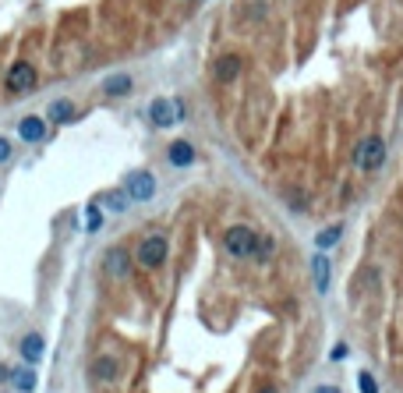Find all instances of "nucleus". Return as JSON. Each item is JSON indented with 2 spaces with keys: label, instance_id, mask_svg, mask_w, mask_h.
Masks as SVG:
<instances>
[{
  "label": "nucleus",
  "instance_id": "obj_24",
  "mask_svg": "<svg viewBox=\"0 0 403 393\" xmlns=\"http://www.w3.org/2000/svg\"><path fill=\"white\" fill-rule=\"evenodd\" d=\"M259 393H280V390H272V386H269V390H259Z\"/></svg>",
  "mask_w": 403,
  "mask_h": 393
},
{
  "label": "nucleus",
  "instance_id": "obj_21",
  "mask_svg": "<svg viewBox=\"0 0 403 393\" xmlns=\"http://www.w3.org/2000/svg\"><path fill=\"white\" fill-rule=\"evenodd\" d=\"M357 383H361V393H379V386H375V379H371L368 372H361V376H357Z\"/></svg>",
  "mask_w": 403,
  "mask_h": 393
},
{
  "label": "nucleus",
  "instance_id": "obj_8",
  "mask_svg": "<svg viewBox=\"0 0 403 393\" xmlns=\"http://www.w3.org/2000/svg\"><path fill=\"white\" fill-rule=\"evenodd\" d=\"M18 351H21V358H25V365H39L43 354H46V344H43L39 333H28V337L18 344Z\"/></svg>",
  "mask_w": 403,
  "mask_h": 393
},
{
  "label": "nucleus",
  "instance_id": "obj_2",
  "mask_svg": "<svg viewBox=\"0 0 403 393\" xmlns=\"http://www.w3.org/2000/svg\"><path fill=\"white\" fill-rule=\"evenodd\" d=\"M255 237H259V234H255L252 227H230L227 237H223V245H227V252H230L234 259H252Z\"/></svg>",
  "mask_w": 403,
  "mask_h": 393
},
{
  "label": "nucleus",
  "instance_id": "obj_3",
  "mask_svg": "<svg viewBox=\"0 0 403 393\" xmlns=\"http://www.w3.org/2000/svg\"><path fill=\"white\" fill-rule=\"evenodd\" d=\"M124 192H128L131 202H149L152 195H156V177L145 174V170H135V174H128V181H124Z\"/></svg>",
  "mask_w": 403,
  "mask_h": 393
},
{
  "label": "nucleus",
  "instance_id": "obj_14",
  "mask_svg": "<svg viewBox=\"0 0 403 393\" xmlns=\"http://www.w3.org/2000/svg\"><path fill=\"white\" fill-rule=\"evenodd\" d=\"M92 376H96L100 383H113L117 379V361L113 358H96V361H92Z\"/></svg>",
  "mask_w": 403,
  "mask_h": 393
},
{
  "label": "nucleus",
  "instance_id": "obj_19",
  "mask_svg": "<svg viewBox=\"0 0 403 393\" xmlns=\"http://www.w3.org/2000/svg\"><path fill=\"white\" fill-rule=\"evenodd\" d=\"M269 255H272V237H255L252 259H255V262H269Z\"/></svg>",
  "mask_w": 403,
  "mask_h": 393
},
{
  "label": "nucleus",
  "instance_id": "obj_22",
  "mask_svg": "<svg viewBox=\"0 0 403 393\" xmlns=\"http://www.w3.org/2000/svg\"><path fill=\"white\" fill-rule=\"evenodd\" d=\"M8 160H11V142L0 138V163H8Z\"/></svg>",
  "mask_w": 403,
  "mask_h": 393
},
{
  "label": "nucleus",
  "instance_id": "obj_5",
  "mask_svg": "<svg viewBox=\"0 0 403 393\" xmlns=\"http://www.w3.org/2000/svg\"><path fill=\"white\" fill-rule=\"evenodd\" d=\"M32 85H36V68L25 64V60H18V64L8 71V93L21 96V93H28Z\"/></svg>",
  "mask_w": 403,
  "mask_h": 393
},
{
  "label": "nucleus",
  "instance_id": "obj_4",
  "mask_svg": "<svg viewBox=\"0 0 403 393\" xmlns=\"http://www.w3.org/2000/svg\"><path fill=\"white\" fill-rule=\"evenodd\" d=\"M149 117H152V125H156V128H170L177 117H184V103H174V100H152Z\"/></svg>",
  "mask_w": 403,
  "mask_h": 393
},
{
  "label": "nucleus",
  "instance_id": "obj_9",
  "mask_svg": "<svg viewBox=\"0 0 403 393\" xmlns=\"http://www.w3.org/2000/svg\"><path fill=\"white\" fill-rule=\"evenodd\" d=\"M18 135H21L25 142H43V138H46V125H43V117H21Z\"/></svg>",
  "mask_w": 403,
  "mask_h": 393
},
{
  "label": "nucleus",
  "instance_id": "obj_12",
  "mask_svg": "<svg viewBox=\"0 0 403 393\" xmlns=\"http://www.w3.org/2000/svg\"><path fill=\"white\" fill-rule=\"evenodd\" d=\"M8 383H11L18 393H32V390H36V372H32V365H21V369H15V372L8 376Z\"/></svg>",
  "mask_w": 403,
  "mask_h": 393
},
{
  "label": "nucleus",
  "instance_id": "obj_7",
  "mask_svg": "<svg viewBox=\"0 0 403 393\" xmlns=\"http://www.w3.org/2000/svg\"><path fill=\"white\" fill-rule=\"evenodd\" d=\"M103 269H106L113 280H128V277H131V259H128V252L110 248L106 259H103Z\"/></svg>",
  "mask_w": 403,
  "mask_h": 393
},
{
  "label": "nucleus",
  "instance_id": "obj_1",
  "mask_svg": "<svg viewBox=\"0 0 403 393\" xmlns=\"http://www.w3.org/2000/svg\"><path fill=\"white\" fill-rule=\"evenodd\" d=\"M386 163V142L382 138H364L357 149H354V167L371 174V170H379Z\"/></svg>",
  "mask_w": 403,
  "mask_h": 393
},
{
  "label": "nucleus",
  "instance_id": "obj_13",
  "mask_svg": "<svg viewBox=\"0 0 403 393\" xmlns=\"http://www.w3.org/2000/svg\"><path fill=\"white\" fill-rule=\"evenodd\" d=\"M312 273H315V291H329V280H332V266H329V259L326 255H315L312 259Z\"/></svg>",
  "mask_w": 403,
  "mask_h": 393
},
{
  "label": "nucleus",
  "instance_id": "obj_15",
  "mask_svg": "<svg viewBox=\"0 0 403 393\" xmlns=\"http://www.w3.org/2000/svg\"><path fill=\"white\" fill-rule=\"evenodd\" d=\"M103 93H106V96H128V93H131V78H128V75H110V78L103 82Z\"/></svg>",
  "mask_w": 403,
  "mask_h": 393
},
{
  "label": "nucleus",
  "instance_id": "obj_11",
  "mask_svg": "<svg viewBox=\"0 0 403 393\" xmlns=\"http://www.w3.org/2000/svg\"><path fill=\"white\" fill-rule=\"evenodd\" d=\"M46 117H50V120H57V125H71V120L78 117V110H75V103H71V100H53V103H50V110H46Z\"/></svg>",
  "mask_w": 403,
  "mask_h": 393
},
{
  "label": "nucleus",
  "instance_id": "obj_18",
  "mask_svg": "<svg viewBox=\"0 0 403 393\" xmlns=\"http://www.w3.org/2000/svg\"><path fill=\"white\" fill-rule=\"evenodd\" d=\"M339 237H344V227H329V230H319L315 245H319V248H332V245H336Z\"/></svg>",
  "mask_w": 403,
  "mask_h": 393
},
{
  "label": "nucleus",
  "instance_id": "obj_20",
  "mask_svg": "<svg viewBox=\"0 0 403 393\" xmlns=\"http://www.w3.org/2000/svg\"><path fill=\"white\" fill-rule=\"evenodd\" d=\"M103 202L113 209V213H120V209H128V202H131V199H128V192H106V195H103Z\"/></svg>",
  "mask_w": 403,
  "mask_h": 393
},
{
  "label": "nucleus",
  "instance_id": "obj_6",
  "mask_svg": "<svg viewBox=\"0 0 403 393\" xmlns=\"http://www.w3.org/2000/svg\"><path fill=\"white\" fill-rule=\"evenodd\" d=\"M163 259H167V237H156V234H152V237H145L142 245H138V262H142V266L156 269Z\"/></svg>",
  "mask_w": 403,
  "mask_h": 393
},
{
  "label": "nucleus",
  "instance_id": "obj_10",
  "mask_svg": "<svg viewBox=\"0 0 403 393\" xmlns=\"http://www.w3.org/2000/svg\"><path fill=\"white\" fill-rule=\"evenodd\" d=\"M212 75L220 78V82H234L241 75V57H234V53L220 57V60H216V68H212Z\"/></svg>",
  "mask_w": 403,
  "mask_h": 393
},
{
  "label": "nucleus",
  "instance_id": "obj_23",
  "mask_svg": "<svg viewBox=\"0 0 403 393\" xmlns=\"http://www.w3.org/2000/svg\"><path fill=\"white\" fill-rule=\"evenodd\" d=\"M315 393H339V390H336V386H319Z\"/></svg>",
  "mask_w": 403,
  "mask_h": 393
},
{
  "label": "nucleus",
  "instance_id": "obj_17",
  "mask_svg": "<svg viewBox=\"0 0 403 393\" xmlns=\"http://www.w3.org/2000/svg\"><path fill=\"white\" fill-rule=\"evenodd\" d=\"M100 227H103V209H100L96 202H88V205H85V230L96 234Z\"/></svg>",
  "mask_w": 403,
  "mask_h": 393
},
{
  "label": "nucleus",
  "instance_id": "obj_16",
  "mask_svg": "<svg viewBox=\"0 0 403 393\" xmlns=\"http://www.w3.org/2000/svg\"><path fill=\"white\" fill-rule=\"evenodd\" d=\"M191 160H195V149H191L188 142H174V145H170V163H174V167H188Z\"/></svg>",
  "mask_w": 403,
  "mask_h": 393
}]
</instances>
